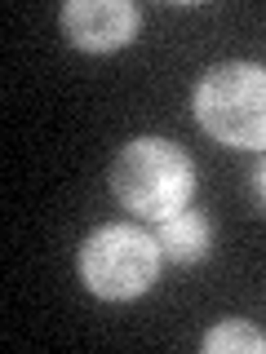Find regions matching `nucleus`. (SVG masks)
<instances>
[{
    "label": "nucleus",
    "mask_w": 266,
    "mask_h": 354,
    "mask_svg": "<svg viewBox=\"0 0 266 354\" xmlns=\"http://www.w3.org/2000/svg\"><path fill=\"white\" fill-rule=\"evenodd\" d=\"M200 346H204L209 354H222V350L266 354V332H258L253 324H244V319H236V324H218V328H209Z\"/></svg>",
    "instance_id": "obj_6"
},
{
    "label": "nucleus",
    "mask_w": 266,
    "mask_h": 354,
    "mask_svg": "<svg viewBox=\"0 0 266 354\" xmlns=\"http://www.w3.org/2000/svg\"><path fill=\"white\" fill-rule=\"evenodd\" d=\"M209 217L195 213V208H182V213L164 217L160 221V235H155V243H160V252L177 266H191V261H204L209 252Z\"/></svg>",
    "instance_id": "obj_5"
},
{
    "label": "nucleus",
    "mask_w": 266,
    "mask_h": 354,
    "mask_svg": "<svg viewBox=\"0 0 266 354\" xmlns=\"http://www.w3.org/2000/svg\"><path fill=\"white\" fill-rule=\"evenodd\" d=\"M62 31L85 53H111L133 40L138 9L129 0H71L62 5Z\"/></svg>",
    "instance_id": "obj_4"
},
{
    "label": "nucleus",
    "mask_w": 266,
    "mask_h": 354,
    "mask_svg": "<svg viewBox=\"0 0 266 354\" xmlns=\"http://www.w3.org/2000/svg\"><path fill=\"white\" fill-rule=\"evenodd\" d=\"M253 186H258V199L266 204V160L258 164V173H253Z\"/></svg>",
    "instance_id": "obj_7"
},
{
    "label": "nucleus",
    "mask_w": 266,
    "mask_h": 354,
    "mask_svg": "<svg viewBox=\"0 0 266 354\" xmlns=\"http://www.w3.org/2000/svg\"><path fill=\"white\" fill-rule=\"evenodd\" d=\"M195 120L222 147L266 151V66L218 62L195 84Z\"/></svg>",
    "instance_id": "obj_2"
},
{
    "label": "nucleus",
    "mask_w": 266,
    "mask_h": 354,
    "mask_svg": "<svg viewBox=\"0 0 266 354\" xmlns=\"http://www.w3.org/2000/svg\"><path fill=\"white\" fill-rule=\"evenodd\" d=\"M160 257L164 252L155 235L125 226V221H111L80 243V279L103 301H133L155 283Z\"/></svg>",
    "instance_id": "obj_3"
},
{
    "label": "nucleus",
    "mask_w": 266,
    "mask_h": 354,
    "mask_svg": "<svg viewBox=\"0 0 266 354\" xmlns=\"http://www.w3.org/2000/svg\"><path fill=\"white\" fill-rule=\"evenodd\" d=\"M111 191L129 213L164 221L191 204L195 169L186 160V151L173 147L169 138H133L111 160Z\"/></svg>",
    "instance_id": "obj_1"
}]
</instances>
